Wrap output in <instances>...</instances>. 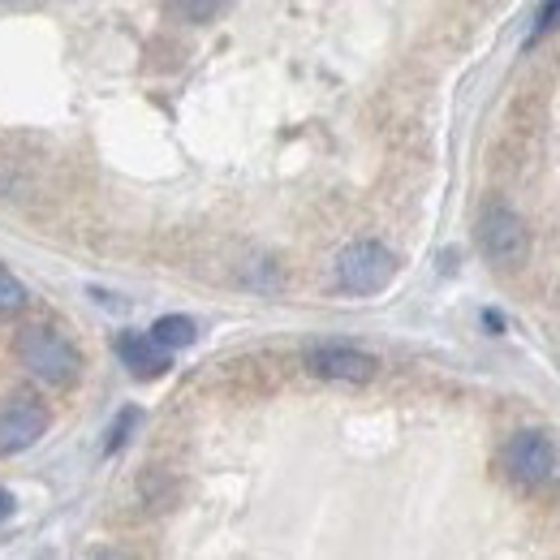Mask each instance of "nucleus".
Instances as JSON below:
<instances>
[{"mask_svg":"<svg viewBox=\"0 0 560 560\" xmlns=\"http://www.w3.org/2000/svg\"><path fill=\"white\" fill-rule=\"evenodd\" d=\"M18 358L35 380H44L52 388L73 384L82 371V353L73 350V341L57 328H26L18 337Z\"/></svg>","mask_w":560,"mask_h":560,"instance_id":"1","label":"nucleus"},{"mask_svg":"<svg viewBox=\"0 0 560 560\" xmlns=\"http://www.w3.org/2000/svg\"><path fill=\"white\" fill-rule=\"evenodd\" d=\"M393 277H397V255L388 246H380V242H350L337 255V284L353 298L388 289Z\"/></svg>","mask_w":560,"mask_h":560,"instance_id":"2","label":"nucleus"},{"mask_svg":"<svg viewBox=\"0 0 560 560\" xmlns=\"http://www.w3.org/2000/svg\"><path fill=\"white\" fill-rule=\"evenodd\" d=\"M479 246L495 268H522L530 255V233L522 215L509 208H488L479 215Z\"/></svg>","mask_w":560,"mask_h":560,"instance_id":"3","label":"nucleus"},{"mask_svg":"<svg viewBox=\"0 0 560 560\" xmlns=\"http://www.w3.org/2000/svg\"><path fill=\"white\" fill-rule=\"evenodd\" d=\"M48 431V410L35 397H9L0 406V457H18L31 453Z\"/></svg>","mask_w":560,"mask_h":560,"instance_id":"4","label":"nucleus"},{"mask_svg":"<svg viewBox=\"0 0 560 560\" xmlns=\"http://www.w3.org/2000/svg\"><path fill=\"white\" fill-rule=\"evenodd\" d=\"M504 466L517 483H544L557 470V444L544 431H522L504 448Z\"/></svg>","mask_w":560,"mask_h":560,"instance_id":"5","label":"nucleus"},{"mask_svg":"<svg viewBox=\"0 0 560 560\" xmlns=\"http://www.w3.org/2000/svg\"><path fill=\"white\" fill-rule=\"evenodd\" d=\"M306 366H311V375L341 380V384H366L380 371V362L371 353L353 350V346H311L306 350Z\"/></svg>","mask_w":560,"mask_h":560,"instance_id":"6","label":"nucleus"},{"mask_svg":"<svg viewBox=\"0 0 560 560\" xmlns=\"http://www.w3.org/2000/svg\"><path fill=\"white\" fill-rule=\"evenodd\" d=\"M113 350H117V358H121L139 380H155V375H164V371L173 366L168 350H164L151 332H121V337L113 341Z\"/></svg>","mask_w":560,"mask_h":560,"instance_id":"7","label":"nucleus"},{"mask_svg":"<svg viewBox=\"0 0 560 560\" xmlns=\"http://www.w3.org/2000/svg\"><path fill=\"white\" fill-rule=\"evenodd\" d=\"M151 337H155L164 350H186V346H195L199 324H195L190 315H160L155 328H151Z\"/></svg>","mask_w":560,"mask_h":560,"instance_id":"8","label":"nucleus"},{"mask_svg":"<svg viewBox=\"0 0 560 560\" xmlns=\"http://www.w3.org/2000/svg\"><path fill=\"white\" fill-rule=\"evenodd\" d=\"M26 311V284L13 277L9 268H0V319H13Z\"/></svg>","mask_w":560,"mask_h":560,"instance_id":"9","label":"nucleus"},{"mask_svg":"<svg viewBox=\"0 0 560 560\" xmlns=\"http://www.w3.org/2000/svg\"><path fill=\"white\" fill-rule=\"evenodd\" d=\"M224 9H229V0H173V13L186 22H211Z\"/></svg>","mask_w":560,"mask_h":560,"instance_id":"10","label":"nucleus"},{"mask_svg":"<svg viewBox=\"0 0 560 560\" xmlns=\"http://www.w3.org/2000/svg\"><path fill=\"white\" fill-rule=\"evenodd\" d=\"M557 22H560V0H544V9H539V26H535V35H530V39L548 35Z\"/></svg>","mask_w":560,"mask_h":560,"instance_id":"11","label":"nucleus"},{"mask_svg":"<svg viewBox=\"0 0 560 560\" xmlns=\"http://www.w3.org/2000/svg\"><path fill=\"white\" fill-rule=\"evenodd\" d=\"M139 419V415H135V410H130V415H126V419L117 422V427H113V440H108V453H113V448H117V444H126V431H130V422Z\"/></svg>","mask_w":560,"mask_h":560,"instance_id":"12","label":"nucleus"},{"mask_svg":"<svg viewBox=\"0 0 560 560\" xmlns=\"http://www.w3.org/2000/svg\"><path fill=\"white\" fill-rule=\"evenodd\" d=\"M13 513H18V500H13V491L0 488V522H9Z\"/></svg>","mask_w":560,"mask_h":560,"instance_id":"13","label":"nucleus"}]
</instances>
